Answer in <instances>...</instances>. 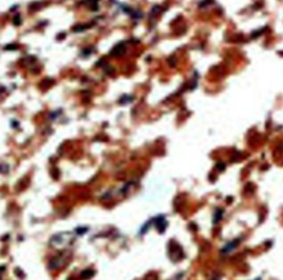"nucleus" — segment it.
Here are the masks:
<instances>
[{
  "mask_svg": "<svg viewBox=\"0 0 283 280\" xmlns=\"http://www.w3.org/2000/svg\"><path fill=\"white\" fill-rule=\"evenodd\" d=\"M93 276H94V271L92 270V269H85L84 271L81 272V278L82 279H90Z\"/></svg>",
  "mask_w": 283,
  "mask_h": 280,
  "instance_id": "2",
  "label": "nucleus"
},
{
  "mask_svg": "<svg viewBox=\"0 0 283 280\" xmlns=\"http://www.w3.org/2000/svg\"><path fill=\"white\" fill-rule=\"evenodd\" d=\"M9 172V166L6 163H0V173L7 174Z\"/></svg>",
  "mask_w": 283,
  "mask_h": 280,
  "instance_id": "3",
  "label": "nucleus"
},
{
  "mask_svg": "<svg viewBox=\"0 0 283 280\" xmlns=\"http://www.w3.org/2000/svg\"><path fill=\"white\" fill-rule=\"evenodd\" d=\"M3 91H4V88H3L2 86H0V93H2Z\"/></svg>",
  "mask_w": 283,
  "mask_h": 280,
  "instance_id": "6",
  "label": "nucleus"
},
{
  "mask_svg": "<svg viewBox=\"0 0 283 280\" xmlns=\"http://www.w3.org/2000/svg\"><path fill=\"white\" fill-rule=\"evenodd\" d=\"M86 231H87V228H86V227H77V228H76V233H77V234H84Z\"/></svg>",
  "mask_w": 283,
  "mask_h": 280,
  "instance_id": "4",
  "label": "nucleus"
},
{
  "mask_svg": "<svg viewBox=\"0 0 283 280\" xmlns=\"http://www.w3.org/2000/svg\"><path fill=\"white\" fill-rule=\"evenodd\" d=\"M171 254H174V255H171V258H173L174 261H178V260H180V259L182 258V250L178 245L173 246V253Z\"/></svg>",
  "mask_w": 283,
  "mask_h": 280,
  "instance_id": "1",
  "label": "nucleus"
},
{
  "mask_svg": "<svg viewBox=\"0 0 283 280\" xmlns=\"http://www.w3.org/2000/svg\"><path fill=\"white\" fill-rule=\"evenodd\" d=\"M13 23L16 24V26H19V24L21 23V18L19 17V16H16V17H14V19H13Z\"/></svg>",
  "mask_w": 283,
  "mask_h": 280,
  "instance_id": "5",
  "label": "nucleus"
}]
</instances>
